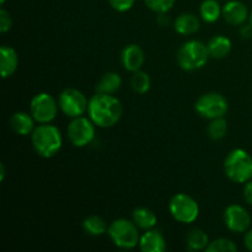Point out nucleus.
I'll list each match as a JSON object with an SVG mask.
<instances>
[{"instance_id": "obj_34", "label": "nucleus", "mask_w": 252, "mask_h": 252, "mask_svg": "<svg viewBox=\"0 0 252 252\" xmlns=\"http://www.w3.org/2000/svg\"><path fill=\"white\" fill-rule=\"evenodd\" d=\"M249 19H250V25L252 26V11H251V14H250V17H249Z\"/></svg>"}, {"instance_id": "obj_15", "label": "nucleus", "mask_w": 252, "mask_h": 252, "mask_svg": "<svg viewBox=\"0 0 252 252\" xmlns=\"http://www.w3.org/2000/svg\"><path fill=\"white\" fill-rule=\"evenodd\" d=\"M19 66V56L16 51L10 46H2L0 48V71L1 78H10Z\"/></svg>"}, {"instance_id": "obj_14", "label": "nucleus", "mask_w": 252, "mask_h": 252, "mask_svg": "<svg viewBox=\"0 0 252 252\" xmlns=\"http://www.w3.org/2000/svg\"><path fill=\"white\" fill-rule=\"evenodd\" d=\"M139 249L143 252H164L166 250V241L160 231L150 229L140 235Z\"/></svg>"}, {"instance_id": "obj_27", "label": "nucleus", "mask_w": 252, "mask_h": 252, "mask_svg": "<svg viewBox=\"0 0 252 252\" xmlns=\"http://www.w3.org/2000/svg\"><path fill=\"white\" fill-rule=\"evenodd\" d=\"M148 9L157 14H166L174 7L176 0H144Z\"/></svg>"}, {"instance_id": "obj_26", "label": "nucleus", "mask_w": 252, "mask_h": 252, "mask_svg": "<svg viewBox=\"0 0 252 252\" xmlns=\"http://www.w3.org/2000/svg\"><path fill=\"white\" fill-rule=\"evenodd\" d=\"M207 252H236L238 246L233 240L228 238H219L208 244L206 248Z\"/></svg>"}, {"instance_id": "obj_11", "label": "nucleus", "mask_w": 252, "mask_h": 252, "mask_svg": "<svg viewBox=\"0 0 252 252\" xmlns=\"http://www.w3.org/2000/svg\"><path fill=\"white\" fill-rule=\"evenodd\" d=\"M224 223L233 233H245L251 225V217L240 204H230L224 211Z\"/></svg>"}, {"instance_id": "obj_12", "label": "nucleus", "mask_w": 252, "mask_h": 252, "mask_svg": "<svg viewBox=\"0 0 252 252\" xmlns=\"http://www.w3.org/2000/svg\"><path fill=\"white\" fill-rule=\"evenodd\" d=\"M144 52L138 44H128L121 52V63L126 70L134 73L140 70L144 64Z\"/></svg>"}, {"instance_id": "obj_23", "label": "nucleus", "mask_w": 252, "mask_h": 252, "mask_svg": "<svg viewBox=\"0 0 252 252\" xmlns=\"http://www.w3.org/2000/svg\"><path fill=\"white\" fill-rule=\"evenodd\" d=\"M221 10L223 9H220V5L217 0H204L199 7V14L204 22L212 24L220 17Z\"/></svg>"}, {"instance_id": "obj_31", "label": "nucleus", "mask_w": 252, "mask_h": 252, "mask_svg": "<svg viewBox=\"0 0 252 252\" xmlns=\"http://www.w3.org/2000/svg\"><path fill=\"white\" fill-rule=\"evenodd\" d=\"M244 245L249 251H252V229L246 231L245 236H244Z\"/></svg>"}, {"instance_id": "obj_6", "label": "nucleus", "mask_w": 252, "mask_h": 252, "mask_svg": "<svg viewBox=\"0 0 252 252\" xmlns=\"http://www.w3.org/2000/svg\"><path fill=\"white\" fill-rule=\"evenodd\" d=\"M172 218L181 224H191L198 218L199 206L194 198L186 193H177L169 203Z\"/></svg>"}, {"instance_id": "obj_7", "label": "nucleus", "mask_w": 252, "mask_h": 252, "mask_svg": "<svg viewBox=\"0 0 252 252\" xmlns=\"http://www.w3.org/2000/svg\"><path fill=\"white\" fill-rule=\"evenodd\" d=\"M58 105L66 117H80L88 112L89 101L80 90L75 88H66L59 94Z\"/></svg>"}, {"instance_id": "obj_28", "label": "nucleus", "mask_w": 252, "mask_h": 252, "mask_svg": "<svg viewBox=\"0 0 252 252\" xmlns=\"http://www.w3.org/2000/svg\"><path fill=\"white\" fill-rule=\"evenodd\" d=\"M108 4L111 5L113 10L118 12L129 11L135 4V0H108Z\"/></svg>"}, {"instance_id": "obj_21", "label": "nucleus", "mask_w": 252, "mask_h": 252, "mask_svg": "<svg viewBox=\"0 0 252 252\" xmlns=\"http://www.w3.org/2000/svg\"><path fill=\"white\" fill-rule=\"evenodd\" d=\"M83 229L91 236H101L108 231V225L105 219L100 216H89L84 219Z\"/></svg>"}, {"instance_id": "obj_8", "label": "nucleus", "mask_w": 252, "mask_h": 252, "mask_svg": "<svg viewBox=\"0 0 252 252\" xmlns=\"http://www.w3.org/2000/svg\"><path fill=\"white\" fill-rule=\"evenodd\" d=\"M197 113L206 120L224 117L229 110L226 98L218 93L203 94L194 105Z\"/></svg>"}, {"instance_id": "obj_24", "label": "nucleus", "mask_w": 252, "mask_h": 252, "mask_svg": "<svg viewBox=\"0 0 252 252\" xmlns=\"http://www.w3.org/2000/svg\"><path fill=\"white\" fill-rule=\"evenodd\" d=\"M228 133V122L224 117L211 120L207 127V134L212 140H221Z\"/></svg>"}, {"instance_id": "obj_20", "label": "nucleus", "mask_w": 252, "mask_h": 252, "mask_svg": "<svg viewBox=\"0 0 252 252\" xmlns=\"http://www.w3.org/2000/svg\"><path fill=\"white\" fill-rule=\"evenodd\" d=\"M121 85H122V79L115 71H108V73L103 74L102 78L97 81L95 86L96 93L102 94H111L113 95L120 90Z\"/></svg>"}, {"instance_id": "obj_32", "label": "nucleus", "mask_w": 252, "mask_h": 252, "mask_svg": "<svg viewBox=\"0 0 252 252\" xmlns=\"http://www.w3.org/2000/svg\"><path fill=\"white\" fill-rule=\"evenodd\" d=\"M241 36H243L244 38H250V37L252 36L251 25H249V26H244L243 29H241Z\"/></svg>"}, {"instance_id": "obj_17", "label": "nucleus", "mask_w": 252, "mask_h": 252, "mask_svg": "<svg viewBox=\"0 0 252 252\" xmlns=\"http://www.w3.org/2000/svg\"><path fill=\"white\" fill-rule=\"evenodd\" d=\"M199 27H201L199 19L194 14H189V12L181 14L174 22L175 31L181 36H191V34L197 33Z\"/></svg>"}, {"instance_id": "obj_33", "label": "nucleus", "mask_w": 252, "mask_h": 252, "mask_svg": "<svg viewBox=\"0 0 252 252\" xmlns=\"http://www.w3.org/2000/svg\"><path fill=\"white\" fill-rule=\"evenodd\" d=\"M5 165L4 164H0V181H4L5 179Z\"/></svg>"}, {"instance_id": "obj_2", "label": "nucleus", "mask_w": 252, "mask_h": 252, "mask_svg": "<svg viewBox=\"0 0 252 252\" xmlns=\"http://www.w3.org/2000/svg\"><path fill=\"white\" fill-rule=\"evenodd\" d=\"M32 147L34 152L42 158L54 157L62 148L61 130L49 123H41L31 134Z\"/></svg>"}, {"instance_id": "obj_18", "label": "nucleus", "mask_w": 252, "mask_h": 252, "mask_svg": "<svg viewBox=\"0 0 252 252\" xmlns=\"http://www.w3.org/2000/svg\"><path fill=\"white\" fill-rule=\"evenodd\" d=\"M132 220L142 230H150L158 223V218L154 212L145 207H139L133 211Z\"/></svg>"}, {"instance_id": "obj_22", "label": "nucleus", "mask_w": 252, "mask_h": 252, "mask_svg": "<svg viewBox=\"0 0 252 252\" xmlns=\"http://www.w3.org/2000/svg\"><path fill=\"white\" fill-rule=\"evenodd\" d=\"M187 249L189 251L203 250L208 246L209 239L208 235L202 229H192L186 236Z\"/></svg>"}, {"instance_id": "obj_1", "label": "nucleus", "mask_w": 252, "mask_h": 252, "mask_svg": "<svg viewBox=\"0 0 252 252\" xmlns=\"http://www.w3.org/2000/svg\"><path fill=\"white\" fill-rule=\"evenodd\" d=\"M122 103L111 94L96 93L89 100V118L100 128H111L121 120Z\"/></svg>"}, {"instance_id": "obj_9", "label": "nucleus", "mask_w": 252, "mask_h": 252, "mask_svg": "<svg viewBox=\"0 0 252 252\" xmlns=\"http://www.w3.org/2000/svg\"><path fill=\"white\" fill-rule=\"evenodd\" d=\"M69 142L76 148H83L90 144L95 138V123L89 117H75L69 123L68 129Z\"/></svg>"}, {"instance_id": "obj_13", "label": "nucleus", "mask_w": 252, "mask_h": 252, "mask_svg": "<svg viewBox=\"0 0 252 252\" xmlns=\"http://www.w3.org/2000/svg\"><path fill=\"white\" fill-rule=\"evenodd\" d=\"M221 15H223L224 20L233 26L243 25L250 17L246 5L238 0H231V1L226 2V5L221 10Z\"/></svg>"}, {"instance_id": "obj_4", "label": "nucleus", "mask_w": 252, "mask_h": 252, "mask_svg": "<svg viewBox=\"0 0 252 252\" xmlns=\"http://www.w3.org/2000/svg\"><path fill=\"white\" fill-rule=\"evenodd\" d=\"M209 52L206 44L197 39L187 41L177 51V64L185 71H194L203 68L208 62Z\"/></svg>"}, {"instance_id": "obj_5", "label": "nucleus", "mask_w": 252, "mask_h": 252, "mask_svg": "<svg viewBox=\"0 0 252 252\" xmlns=\"http://www.w3.org/2000/svg\"><path fill=\"white\" fill-rule=\"evenodd\" d=\"M134 221L126 218H118L108 226V236L117 248L123 250H132L139 245L140 235Z\"/></svg>"}, {"instance_id": "obj_35", "label": "nucleus", "mask_w": 252, "mask_h": 252, "mask_svg": "<svg viewBox=\"0 0 252 252\" xmlns=\"http://www.w3.org/2000/svg\"><path fill=\"white\" fill-rule=\"evenodd\" d=\"M5 1H6V0H0V4L4 5V4H5Z\"/></svg>"}, {"instance_id": "obj_19", "label": "nucleus", "mask_w": 252, "mask_h": 252, "mask_svg": "<svg viewBox=\"0 0 252 252\" xmlns=\"http://www.w3.org/2000/svg\"><path fill=\"white\" fill-rule=\"evenodd\" d=\"M207 48H208L209 56L212 58H225L231 51V41L228 37L214 36L213 38L209 39L208 44H207Z\"/></svg>"}, {"instance_id": "obj_29", "label": "nucleus", "mask_w": 252, "mask_h": 252, "mask_svg": "<svg viewBox=\"0 0 252 252\" xmlns=\"http://www.w3.org/2000/svg\"><path fill=\"white\" fill-rule=\"evenodd\" d=\"M12 26V19L10 12H7L5 9L0 10V32L1 33H6L10 31Z\"/></svg>"}, {"instance_id": "obj_30", "label": "nucleus", "mask_w": 252, "mask_h": 252, "mask_svg": "<svg viewBox=\"0 0 252 252\" xmlns=\"http://www.w3.org/2000/svg\"><path fill=\"white\" fill-rule=\"evenodd\" d=\"M244 199L246 201V203L252 206V179L249 180L244 187Z\"/></svg>"}, {"instance_id": "obj_3", "label": "nucleus", "mask_w": 252, "mask_h": 252, "mask_svg": "<svg viewBox=\"0 0 252 252\" xmlns=\"http://www.w3.org/2000/svg\"><path fill=\"white\" fill-rule=\"evenodd\" d=\"M224 172L230 181L246 184L252 179V157L244 149H234L224 160Z\"/></svg>"}, {"instance_id": "obj_25", "label": "nucleus", "mask_w": 252, "mask_h": 252, "mask_svg": "<svg viewBox=\"0 0 252 252\" xmlns=\"http://www.w3.org/2000/svg\"><path fill=\"white\" fill-rule=\"evenodd\" d=\"M150 81L149 75L145 71L138 70L134 71L130 79V86H132L133 91L137 94H145L149 91L150 89Z\"/></svg>"}, {"instance_id": "obj_10", "label": "nucleus", "mask_w": 252, "mask_h": 252, "mask_svg": "<svg viewBox=\"0 0 252 252\" xmlns=\"http://www.w3.org/2000/svg\"><path fill=\"white\" fill-rule=\"evenodd\" d=\"M58 102L48 93H39L30 102V113L38 123H51L58 113Z\"/></svg>"}, {"instance_id": "obj_16", "label": "nucleus", "mask_w": 252, "mask_h": 252, "mask_svg": "<svg viewBox=\"0 0 252 252\" xmlns=\"http://www.w3.org/2000/svg\"><path fill=\"white\" fill-rule=\"evenodd\" d=\"M9 126L14 133L26 137L32 134L34 127V118L27 112H15L9 121Z\"/></svg>"}]
</instances>
